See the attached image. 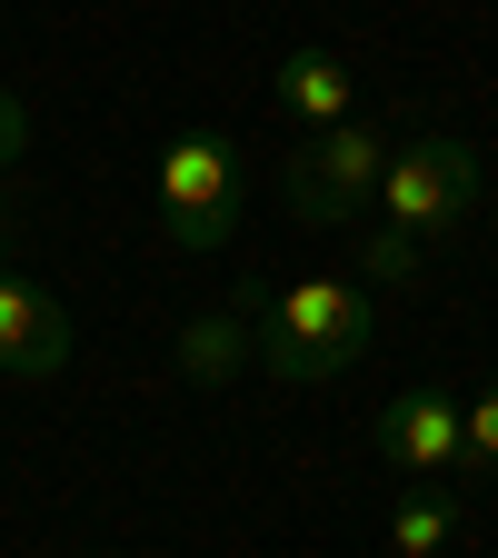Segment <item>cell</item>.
<instances>
[{
	"label": "cell",
	"mask_w": 498,
	"mask_h": 558,
	"mask_svg": "<svg viewBox=\"0 0 498 558\" xmlns=\"http://www.w3.org/2000/svg\"><path fill=\"white\" fill-rule=\"evenodd\" d=\"M360 259H369V279H409V269H418V250H409V240H389V230H379Z\"/></svg>",
	"instance_id": "cell-11"
},
{
	"label": "cell",
	"mask_w": 498,
	"mask_h": 558,
	"mask_svg": "<svg viewBox=\"0 0 498 558\" xmlns=\"http://www.w3.org/2000/svg\"><path fill=\"white\" fill-rule=\"evenodd\" d=\"M449 538H459V509L439 499V488H409V499L389 509V548L399 558H449Z\"/></svg>",
	"instance_id": "cell-8"
},
{
	"label": "cell",
	"mask_w": 498,
	"mask_h": 558,
	"mask_svg": "<svg viewBox=\"0 0 498 558\" xmlns=\"http://www.w3.org/2000/svg\"><path fill=\"white\" fill-rule=\"evenodd\" d=\"M160 220L180 250H220L240 220V140L230 130H190L160 150Z\"/></svg>",
	"instance_id": "cell-4"
},
{
	"label": "cell",
	"mask_w": 498,
	"mask_h": 558,
	"mask_svg": "<svg viewBox=\"0 0 498 558\" xmlns=\"http://www.w3.org/2000/svg\"><path fill=\"white\" fill-rule=\"evenodd\" d=\"M21 150H31V110H21V90H11V81H0V170H11Z\"/></svg>",
	"instance_id": "cell-10"
},
{
	"label": "cell",
	"mask_w": 498,
	"mask_h": 558,
	"mask_svg": "<svg viewBox=\"0 0 498 558\" xmlns=\"http://www.w3.org/2000/svg\"><path fill=\"white\" fill-rule=\"evenodd\" d=\"M369 329H379V310H369L360 279H290V290L259 300L250 349H259V369L279 389H319V379H339L369 349Z\"/></svg>",
	"instance_id": "cell-1"
},
{
	"label": "cell",
	"mask_w": 498,
	"mask_h": 558,
	"mask_svg": "<svg viewBox=\"0 0 498 558\" xmlns=\"http://www.w3.org/2000/svg\"><path fill=\"white\" fill-rule=\"evenodd\" d=\"M478 469H498V379L478 399H459V478H478Z\"/></svg>",
	"instance_id": "cell-9"
},
{
	"label": "cell",
	"mask_w": 498,
	"mask_h": 558,
	"mask_svg": "<svg viewBox=\"0 0 498 558\" xmlns=\"http://www.w3.org/2000/svg\"><path fill=\"white\" fill-rule=\"evenodd\" d=\"M379 459H399L409 478H459V389H399L369 418Z\"/></svg>",
	"instance_id": "cell-5"
},
{
	"label": "cell",
	"mask_w": 498,
	"mask_h": 558,
	"mask_svg": "<svg viewBox=\"0 0 498 558\" xmlns=\"http://www.w3.org/2000/svg\"><path fill=\"white\" fill-rule=\"evenodd\" d=\"M70 360V310L40 290V279L0 269V369L11 379H50Z\"/></svg>",
	"instance_id": "cell-6"
},
{
	"label": "cell",
	"mask_w": 498,
	"mask_h": 558,
	"mask_svg": "<svg viewBox=\"0 0 498 558\" xmlns=\"http://www.w3.org/2000/svg\"><path fill=\"white\" fill-rule=\"evenodd\" d=\"M269 100L290 110L300 130H339V120H360V81H349V60H329V50H279Z\"/></svg>",
	"instance_id": "cell-7"
},
{
	"label": "cell",
	"mask_w": 498,
	"mask_h": 558,
	"mask_svg": "<svg viewBox=\"0 0 498 558\" xmlns=\"http://www.w3.org/2000/svg\"><path fill=\"white\" fill-rule=\"evenodd\" d=\"M389 150H399V140H389L379 120L300 130V150H290V170H279V190H290V209H300V220L339 230V220H360V209L379 199V170H389Z\"/></svg>",
	"instance_id": "cell-3"
},
{
	"label": "cell",
	"mask_w": 498,
	"mask_h": 558,
	"mask_svg": "<svg viewBox=\"0 0 498 558\" xmlns=\"http://www.w3.org/2000/svg\"><path fill=\"white\" fill-rule=\"evenodd\" d=\"M0 250H11V220H0ZM0 269H11V259H0Z\"/></svg>",
	"instance_id": "cell-12"
},
{
	"label": "cell",
	"mask_w": 498,
	"mask_h": 558,
	"mask_svg": "<svg viewBox=\"0 0 498 558\" xmlns=\"http://www.w3.org/2000/svg\"><path fill=\"white\" fill-rule=\"evenodd\" d=\"M478 150L459 130H418V140H399L389 150V170H379V209H389V240H409V250H429V240H449V230H469V209H478Z\"/></svg>",
	"instance_id": "cell-2"
}]
</instances>
